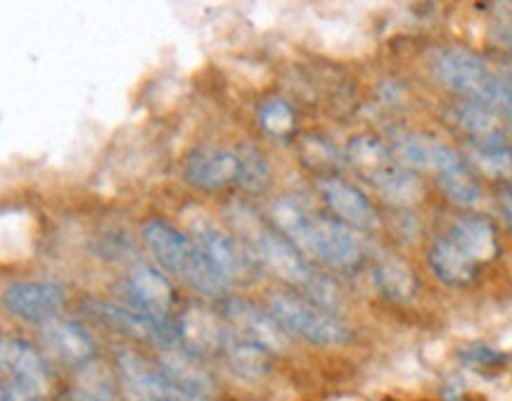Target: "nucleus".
I'll list each match as a JSON object with an SVG mask.
<instances>
[{
	"mask_svg": "<svg viewBox=\"0 0 512 401\" xmlns=\"http://www.w3.org/2000/svg\"><path fill=\"white\" fill-rule=\"evenodd\" d=\"M0 371L8 373L19 397L36 399L50 385L48 366L43 356L24 340L0 337Z\"/></svg>",
	"mask_w": 512,
	"mask_h": 401,
	"instance_id": "nucleus-8",
	"label": "nucleus"
},
{
	"mask_svg": "<svg viewBox=\"0 0 512 401\" xmlns=\"http://www.w3.org/2000/svg\"><path fill=\"white\" fill-rule=\"evenodd\" d=\"M226 318L233 328V335L240 340L254 342L271 354H283L287 349V333L280 328V323L268 311L259 309L247 299H228Z\"/></svg>",
	"mask_w": 512,
	"mask_h": 401,
	"instance_id": "nucleus-10",
	"label": "nucleus"
},
{
	"mask_svg": "<svg viewBox=\"0 0 512 401\" xmlns=\"http://www.w3.org/2000/svg\"><path fill=\"white\" fill-rule=\"evenodd\" d=\"M240 155V186L249 193H261L271 183V167L264 152H259L254 145H242L238 150Z\"/></svg>",
	"mask_w": 512,
	"mask_h": 401,
	"instance_id": "nucleus-25",
	"label": "nucleus"
},
{
	"mask_svg": "<svg viewBox=\"0 0 512 401\" xmlns=\"http://www.w3.org/2000/svg\"><path fill=\"white\" fill-rule=\"evenodd\" d=\"M230 221L240 231L242 243L247 250L254 254V259L275 276L287 280V283L302 288L309 295V302L318 304V307L335 311L337 309V290L330 283V278L320 276L316 269H311L304 254L294 247L290 240L283 238L280 233L271 231L256 219L254 212L238 207L230 214Z\"/></svg>",
	"mask_w": 512,
	"mask_h": 401,
	"instance_id": "nucleus-1",
	"label": "nucleus"
},
{
	"mask_svg": "<svg viewBox=\"0 0 512 401\" xmlns=\"http://www.w3.org/2000/svg\"><path fill=\"white\" fill-rule=\"evenodd\" d=\"M373 285L392 302H408L415 295V276L399 259H387L373 269Z\"/></svg>",
	"mask_w": 512,
	"mask_h": 401,
	"instance_id": "nucleus-22",
	"label": "nucleus"
},
{
	"mask_svg": "<svg viewBox=\"0 0 512 401\" xmlns=\"http://www.w3.org/2000/svg\"><path fill=\"white\" fill-rule=\"evenodd\" d=\"M0 299L12 316L27 323L48 326L60 318L67 292L60 283H50V280H22V283L8 285Z\"/></svg>",
	"mask_w": 512,
	"mask_h": 401,
	"instance_id": "nucleus-7",
	"label": "nucleus"
},
{
	"mask_svg": "<svg viewBox=\"0 0 512 401\" xmlns=\"http://www.w3.org/2000/svg\"><path fill=\"white\" fill-rule=\"evenodd\" d=\"M396 152H399L403 162L411 164V167L434 171L437 176L460 164L458 155L448 148V145L439 143L437 138L422 136V133L401 136L399 143H396Z\"/></svg>",
	"mask_w": 512,
	"mask_h": 401,
	"instance_id": "nucleus-17",
	"label": "nucleus"
},
{
	"mask_svg": "<svg viewBox=\"0 0 512 401\" xmlns=\"http://www.w3.org/2000/svg\"><path fill=\"white\" fill-rule=\"evenodd\" d=\"M432 69L441 84L472 98L479 105H508L512 86L489 72L482 57L465 48H441L432 57Z\"/></svg>",
	"mask_w": 512,
	"mask_h": 401,
	"instance_id": "nucleus-3",
	"label": "nucleus"
},
{
	"mask_svg": "<svg viewBox=\"0 0 512 401\" xmlns=\"http://www.w3.org/2000/svg\"><path fill=\"white\" fill-rule=\"evenodd\" d=\"M347 159L354 164V169L361 171L363 176L373 181L375 176H380L384 169L392 167V159L389 152L380 140L373 136H356L347 145Z\"/></svg>",
	"mask_w": 512,
	"mask_h": 401,
	"instance_id": "nucleus-24",
	"label": "nucleus"
},
{
	"mask_svg": "<svg viewBox=\"0 0 512 401\" xmlns=\"http://www.w3.org/2000/svg\"><path fill=\"white\" fill-rule=\"evenodd\" d=\"M302 157L311 169H328L339 162L337 148L320 136H309L302 143Z\"/></svg>",
	"mask_w": 512,
	"mask_h": 401,
	"instance_id": "nucleus-31",
	"label": "nucleus"
},
{
	"mask_svg": "<svg viewBox=\"0 0 512 401\" xmlns=\"http://www.w3.org/2000/svg\"><path fill=\"white\" fill-rule=\"evenodd\" d=\"M126 295L131 297V307L157 318H171L174 307V285L155 266L136 264L128 271Z\"/></svg>",
	"mask_w": 512,
	"mask_h": 401,
	"instance_id": "nucleus-12",
	"label": "nucleus"
},
{
	"mask_svg": "<svg viewBox=\"0 0 512 401\" xmlns=\"http://www.w3.org/2000/svg\"><path fill=\"white\" fill-rule=\"evenodd\" d=\"M176 335L178 345L185 352L200 356V359L202 356L223 352L230 337L219 318L200 307H190L176 318Z\"/></svg>",
	"mask_w": 512,
	"mask_h": 401,
	"instance_id": "nucleus-13",
	"label": "nucleus"
},
{
	"mask_svg": "<svg viewBox=\"0 0 512 401\" xmlns=\"http://www.w3.org/2000/svg\"><path fill=\"white\" fill-rule=\"evenodd\" d=\"M74 401H117L112 380L102 373L100 366L81 368V378L74 387Z\"/></svg>",
	"mask_w": 512,
	"mask_h": 401,
	"instance_id": "nucleus-27",
	"label": "nucleus"
},
{
	"mask_svg": "<svg viewBox=\"0 0 512 401\" xmlns=\"http://www.w3.org/2000/svg\"><path fill=\"white\" fill-rule=\"evenodd\" d=\"M259 122L264 126L266 133H271L275 138H285L290 136L294 126H297V114H294L292 105H287L285 100L273 98L261 105Z\"/></svg>",
	"mask_w": 512,
	"mask_h": 401,
	"instance_id": "nucleus-29",
	"label": "nucleus"
},
{
	"mask_svg": "<svg viewBox=\"0 0 512 401\" xmlns=\"http://www.w3.org/2000/svg\"><path fill=\"white\" fill-rule=\"evenodd\" d=\"M316 216L318 214L313 212L304 200H299V197L294 195L278 197V200L271 205L273 224L278 226L280 235L290 240L299 252L306 250L311 228L316 224Z\"/></svg>",
	"mask_w": 512,
	"mask_h": 401,
	"instance_id": "nucleus-18",
	"label": "nucleus"
},
{
	"mask_svg": "<svg viewBox=\"0 0 512 401\" xmlns=\"http://www.w3.org/2000/svg\"><path fill=\"white\" fill-rule=\"evenodd\" d=\"M501 207H503V216L508 219V224L512 226V193H503Z\"/></svg>",
	"mask_w": 512,
	"mask_h": 401,
	"instance_id": "nucleus-33",
	"label": "nucleus"
},
{
	"mask_svg": "<svg viewBox=\"0 0 512 401\" xmlns=\"http://www.w3.org/2000/svg\"><path fill=\"white\" fill-rule=\"evenodd\" d=\"M458 122L463 124V129L467 133H472L475 143H486V140L501 138V133H498L496 114L491 107H486V105L472 103V105L463 107L458 114Z\"/></svg>",
	"mask_w": 512,
	"mask_h": 401,
	"instance_id": "nucleus-26",
	"label": "nucleus"
},
{
	"mask_svg": "<svg viewBox=\"0 0 512 401\" xmlns=\"http://www.w3.org/2000/svg\"><path fill=\"white\" fill-rule=\"evenodd\" d=\"M10 401H36V399H29V397H19V394H15V397H10Z\"/></svg>",
	"mask_w": 512,
	"mask_h": 401,
	"instance_id": "nucleus-35",
	"label": "nucleus"
},
{
	"mask_svg": "<svg viewBox=\"0 0 512 401\" xmlns=\"http://www.w3.org/2000/svg\"><path fill=\"white\" fill-rule=\"evenodd\" d=\"M439 183H441V190L451 197L456 205H475L479 200V188L477 183L472 181V176L467 174V169L463 164H458V167L444 171V174H439Z\"/></svg>",
	"mask_w": 512,
	"mask_h": 401,
	"instance_id": "nucleus-30",
	"label": "nucleus"
},
{
	"mask_svg": "<svg viewBox=\"0 0 512 401\" xmlns=\"http://www.w3.org/2000/svg\"><path fill=\"white\" fill-rule=\"evenodd\" d=\"M304 254L335 266L339 271H351L361 264L363 250L356 233L351 231L349 226L337 224V221L332 219H323V216H316V224L311 228Z\"/></svg>",
	"mask_w": 512,
	"mask_h": 401,
	"instance_id": "nucleus-9",
	"label": "nucleus"
},
{
	"mask_svg": "<svg viewBox=\"0 0 512 401\" xmlns=\"http://www.w3.org/2000/svg\"><path fill=\"white\" fill-rule=\"evenodd\" d=\"M0 401H10V394L3 390V387H0Z\"/></svg>",
	"mask_w": 512,
	"mask_h": 401,
	"instance_id": "nucleus-34",
	"label": "nucleus"
},
{
	"mask_svg": "<svg viewBox=\"0 0 512 401\" xmlns=\"http://www.w3.org/2000/svg\"><path fill=\"white\" fill-rule=\"evenodd\" d=\"M192 240L226 285L249 283L259 271V262L247 250V245L214 224H197L192 231Z\"/></svg>",
	"mask_w": 512,
	"mask_h": 401,
	"instance_id": "nucleus-5",
	"label": "nucleus"
},
{
	"mask_svg": "<svg viewBox=\"0 0 512 401\" xmlns=\"http://www.w3.org/2000/svg\"><path fill=\"white\" fill-rule=\"evenodd\" d=\"M427 264H430L434 276L444 285H451V288L467 285L475 278V262L465 252H460L451 243V238L434 240L430 252H427Z\"/></svg>",
	"mask_w": 512,
	"mask_h": 401,
	"instance_id": "nucleus-20",
	"label": "nucleus"
},
{
	"mask_svg": "<svg viewBox=\"0 0 512 401\" xmlns=\"http://www.w3.org/2000/svg\"><path fill=\"white\" fill-rule=\"evenodd\" d=\"M185 181L200 190H221L240 181L238 150L200 148L185 159Z\"/></svg>",
	"mask_w": 512,
	"mask_h": 401,
	"instance_id": "nucleus-11",
	"label": "nucleus"
},
{
	"mask_svg": "<svg viewBox=\"0 0 512 401\" xmlns=\"http://www.w3.org/2000/svg\"><path fill=\"white\" fill-rule=\"evenodd\" d=\"M475 162L479 169L489 176H508L512 174V152L505 148L503 138L475 143Z\"/></svg>",
	"mask_w": 512,
	"mask_h": 401,
	"instance_id": "nucleus-28",
	"label": "nucleus"
},
{
	"mask_svg": "<svg viewBox=\"0 0 512 401\" xmlns=\"http://www.w3.org/2000/svg\"><path fill=\"white\" fill-rule=\"evenodd\" d=\"M43 337H46L50 354L69 368H79L81 371V368L91 366L95 354H98V345H95L93 335L81 323L60 321L57 318V321L43 328Z\"/></svg>",
	"mask_w": 512,
	"mask_h": 401,
	"instance_id": "nucleus-15",
	"label": "nucleus"
},
{
	"mask_svg": "<svg viewBox=\"0 0 512 401\" xmlns=\"http://www.w3.org/2000/svg\"><path fill=\"white\" fill-rule=\"evenodd\" d=\"M86 311L102 326L117 330V333L133 337V340L152 342L157 347H174L178 345L176 335V318H157L145 314L136 307H124V304L112 302H86Z\"/></svg>",
	"mask_w": 512,
	"mask_h": 401,
	"instance_id": "nucleus-6",
	"label": "nucleus"
},
{
	"mask_svg": "<svg viewBox=\"0 0 512 401\" xmlns=\"http://www.w3.org/2000/svg\"><path fill=\"white\" fill-rule=\"evenodd\" d=\"M465 359L470 361V364H475V366L477 364L479 366H501V364H505V361H508V356L498 354V352H494V349H489L484 345H472L470 349H467Z\"/></svg>",
	"mask_w": 512,
	"mask_h": 401,
	"instance_id": "nucleus-32",
	"label": "nucleus"
},
{
	"mask_svg": "<svg viewBox=\"0 0 512 401\" xmlns=\"http://www.w3.org/2000/svg\"><path fill=\"white\" fill-rule=\"evenodd\" d=\"M143 235L152 257L157 259L164 271L174 273V276L185 280L190 288L207 297H221L226 292L228 285L223 283L219 273L211 269V264L200 252V247L195 245V240L178 231V228L166 224V221L152 219L145 224Z\"/></svg>",
	"mask_w": 512,
	"mask_h": 401,
	"instance_id": "nucleus-2",
	"label": "nucleus"
},
{
	"mask_svg": "<svg viewBox=\"0 0 512 401\" xmlns=\"http://www.w3.org/2000/svg\"><path fill=\"white\" fill-rule=\"evenodd\" d=\"M451 243L472 262H489L496 254V231L482 216H460L453 221Z\"/></svg>",
	"mask_w": 512,
	"mask_h": 401,
	"instance_id": "nucleus-19",
	"label": "nucleus"
},
{
	"mask_svg": "<svg viewBox=\"0 0 512 401\" xmlns=\"http://www.w3.org/2000/svg\"><path fill=\"white\" fill-rule=\"evenodd\" d=\"M223 352H226L228 366L233 368V373L242 380H249V383L261 380L268 371H271L273 354L266 352L264 347L254 345V342L240 340V337H235L233 333H230Z\"/></svg>",
	"mask_w": 512,
	"mask_h": 401,
	"instance_id": "nucleus-21",
	"label": "nucleus"
},
{
	"mask_svg": "<svg viewBox=\"0 0 512 401\" xmlns=\"http://www.w3.org/2000/svg\"><path fill=\"white\" fill-rule=\"evenodd\" d=\"M159 368L171 383L183 387V390L204 394V397H211V392H214V380H211L207 368L202 366L200 356L185 352L181 345L162 349Z\"/></svg>",
	"mask_w": 512,
	"mask_h": 401,
	"instance_id": "nucleus-16",
	"label": "nucleus"
},
{
	"mask_svg": "<svg viewBox=\"0 0 512 401\" xmlns=\"http://www.w3.org/2000/svg\"><path fill=\"white\" fill-rule=\"evenodd\" d=\"M320 193H323L332 212L344 221V226L361 228V231H375L380 226V214H377L373 202L351 183L339 181V178H323Z\"/></svg>",
	"mask_w": 512,
	"mask_h": 401,
	"instance_id": "nucleus-14",
	"label": "nucleus"
},
{
	"mask_svg": "<svg viewBox=\"0 0 512 401\" xmlns=\"http://www.w3.org/2000/svg\"><path fill=\"white\" fill-rule=\"evenodd\" d=\"M271 316L280 323L285 333L302 337L318 347H342L354 340V333L342 318H337L332 311L318 307L309 299L297 295H278L271 297L268 302Z\"/></svg>",
	"mask_w": 512,
	"mask_h": 401,
	"instance_id": "nucleus-4",
	"label": "nucleus"
},
{
	"mask_svg": "<svg viewBox=\"0 0 512 401\" xmlns=\"http://www.w3.org/2000/svg\"><path fill=\"white\" fill-rule=\"evenodd\" d=\"M373 183L380 190L382 197H387L394 205H415V202L422 200V183L420 178L411 174V171L401 167H389L384 169L380 176L373 178Z\"/></svg>",
	"mask_w": 512,
	"mask_h": 401,
	"instance_id": "nucleus-23",
	"label": "nucleus"
},
{
	"mask_svg": "<svg viewBox=\"0 0 512 401\" xmlns=\"http://www.w3.org/2000/svg\"><path fill=\"white\" fill-rule=\"evenodd\" d=\"M508 114H510V129H512V98H510V103H508Z\"/></svg>",
	"mask_w": 512,
	"mask_h": 401,
	"instance_id": "nucleus-36",
	"label": "nucleus"
}]
</instances>
